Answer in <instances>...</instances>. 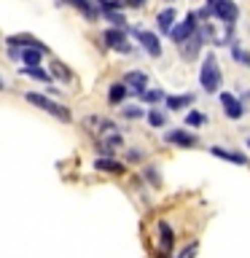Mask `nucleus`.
Here are the masks:
<instances>
[{
  "label": "nucleus",
  "mask_w": 250,
  "mask_h": 258,
  "mask_svg": "<svg viewBox=\"0 0 250 258\" xmlns=\"http://www.w3.org/2000/svg\"><path fill=\"white\" fill-rule=\"evenodd\" d=\"M164 105L169 110H185L189 105H194V94H169L164 97Z\"/></svg>",
  "instance_id": "16"
},
{
  "label": "nucleus",
  "mask_w": 250,
  "mask_h": 258,
  "mask_svg": "<svg viewBox=\"0 0 250 258\" xmlns=\"http://www.w3.org/2000/svg\"><path fill=\"white\" fill-rule=\"evenodd\" d=\"M202 46H205V32L197 30L189 40H183V43H180V56H183V59H189V62L197 59V54L202 51Z\"/></svg>",
  "instance_id": "9"
},
{
  "label": "nucleus",
  "mask_w": 250,
  "mask_h": 258,
  "mask_svg": "<svg viewBox=\"0 0 250 258\" xmlns=\"http://www.w3.org/2000/svg\"><path fill=\"white\" fill-rule=\"evenodd\" d=\"M135 38H137V43L145 48V54H151L153 59H159V56H161V40H159V35H153V32H148V30H135Z\"/></svg>",
  "instance_id": "7"
},
{
  "label": "nucleus",
  "mask_w": 250,
  "mask_h": 258,
  "mask_svg": "<svg viewBox=\"0 0 250 258\" xmlns=\"http://www.w3.org/2000/svg\"><path fill=\"white\" fill-rule=\"evenodd\" d=\"M124 6H132V8H140V6H145V0H124Z\"/></svg>",
  "instance_id": "31"
},
{
  "label": "nucleus",
  "mask_w": 250,
  "mask_h": 258,
  "mask_svg": "<svg viewBox=\"0 0 250 258\" xmlns=\"http://www.w3.org/2000/svg\"><path fill=\"white\" fill-rule=\"evenodd\" d=\"M46 51H40V48H22L19 54V62L27 64V68H35V64H40V59H43Z\"/></svg>",
  "instance_id": "20"
},
{
  "label": "nucleus",
  "mask_w": 250,
  "mask_h": 258,
  "mask_svg": "<svg viewBox=\"0 0 250 258\" xmlns=\"http://www.w3.org/2000/svg\"><path fill=\"white\" fill-rule=\"evenodd\" d=\"M121 113H124V118H132V121H137V118L145 116V110L140 108V105H129V108H121Z\"/></svg>",
  "instance_id": "27"
},
{
  "label": "nucleus",
  "mask_w": 250,
  "mask_h": 258,
  "mask_svg": "<svg viewBox=\"0 0 250 258\" xmlns=\"http://www.w3.org/2000/svg\"><path fill=\"white\" fill-rule=\"evenodd\" d=\"M215 3H218V0H205V6L210 8V11H213V6H215Z\"/></svg>",
  "instance_id": "32"
},
{
  "label": "nucleus",
  "mask_w": 250,
  "mask_h": 258,
  "mask_svg": "<svg viewBox=\"0 0 250 258\" xmlns=\"http://www.w3.org/2000/svg\"><path fill=\"white\" fill-rule=\"evenodd\" d=\"M172 242H175L172 229H169V223L161 221V223H159V245H161L159 258H169V253H172Z\"/></svg>",
  "instance_id": "14"
},
{
  "label": "nucleus",
  "mask_w": 250,
  "mask_h": 258,
  "mask_svg": "<svg viewBox=\"0 0 250 258\" xmlns=\"http://www.w3.org/2000/svg\"><path fill=\"white\" fill-rule=\"evenodd\" d=\"M145 118H148V124L156 126V129L167 126V116H164V110H159V108H151L148 113H145Z\"/></svg>",
  "instance_id": "22"
},
{
  "label": "nucleus",
  "mask_w": 250,
  "mask_h": 258,
  "mask_svg": "<svg viewBox=\"0 0 250 258\" xmlns=\"http://www.w3.org/2000/svg\"><path fill=\"white\" fill-rule=\"evenodd\" d=\"M102 40H105V46L113 48V51H118V54H129V51H132V43H129V38H127V30L108 27L102 32Z\"/></svg>",
  "instance_id": "3"
},
{
  "label": "nucleus",
  "mask_w": 250,
  "mask_h": 258,
  "mask_svg": "<svg viewBox=\"0 0 250 258\" xmlns=\"http://www.w3.org/2000/svg\"><path fill=\"white\" fill-rule=\"evenodd\" d=\"M221 105H223V113L229 118H242L245 116V105H242L231 92H221Z\"/></svg>",
  "instance_id": "10"
},
{
  "label": "nucleus",
  "mask_w": 250,
  "mask_h": 258,
  "mask_svg": "<svg viewBox=\"0 0 250 258\" xmlns=\"http://www.w3.org/2000/svg\"><path fill=\"white\" fill-rule=\"evenodd\" d=\"M3 89H6V84H3V81H0V92H3Z\"/></svg>",
  "instance_id": "33"
},
{
  "label": "nucleus",
  "mask_w": 250,
  "mask_h": 258,
  "mask_svg": "<svg viewBox=\"0 0 250 258\" xmlns=\"http://www.w3.org/2000/svg\"><path fill=\"white\" fill-rule=\"evenodd\" d=\"M124 84L129 92H135V94H143L145 89H148V76H145L143 70H129L127 76H124Z\"/></svg>",
  "instance_id": "12"
},
{
  "label": "nucleus",
  "mask_w": 250,
  "mask_h": 258,
  "mask_svg": "<svg viewBox=\"0 0 250 258\" xmlns=\"http://www.w3.org/2000/svg\"><path fill=\"white\" fill-rule=\"evenodd\" d=\"M207 151L213 153L215 159L231 161V164H239V167H245V164H250V159L245 156V153H237V151H226V148H221V145H210Z\"/></svg>",
  "instance_id": "11"
},
{
  "label": "nucleus",
  "mask_w": 250,
  "mask_h": 258,
  "mask_svg": "<svg viewBox=\"0 0 250 258\" xmlns=\"http://www.w3.org/2000/svg\"><path fill=\"white\" fill-rule=\"evenodd\" d=\"M19 73L22 76H30V78H35V81H40V84H51V73L48 70H43L40 68V64H35V68H27V64H24V68H19Z\"/></svg>",
  "instance_id": "19"
},
{
  "label": "nucleus",
  "mask_w": 250,
  "mask_h": 258,
  "mask_svg": "<svg viewBox=\"0 0 250 258\" xmlns=\"http://www.w3.org/2000/svg\"><path fill=\"white\" fill-rule=\"evenodd\" d=\"M156 27H159V32L169 35V30L175 27V8H164V11H159V16H156Z\"/></svg>",
  "instance_id": "17"
},
{
  "label": "nucleus",
  "mask_w": 250,
  "mask_h": 258,
  "mask_svg": "<svg viewBox=\"0 0 250 258\" xmlns=\"http://www.w3.org/2000/svg\"><path fill=\"white\" fill-rule=\"evenodd\" d=\"M68 6L78 8V11L84 14L86 22H97V19H100V11H97V3H94V0H68Z\"/></svg>",
  "instance_id": "15"
},
{
  "label": "nucleus",
  "mask_w": 250,
  "mask_h": 258,
  "mask_svg": "<svg viewBox=\"0 0 250 258\" xmlns=\"http://www.w3.org/2000/svg\"><path fill=\"white\" fill-rule=\"evenodd\" d=\"M202 124H207L205 113H199V110H189V113H185V126H202Z\"/></svg>",
  "instance_id": "26"
},
{
  "label": "nucleus",
  "mask_w": 250,
  "mask_h": 258,
  "mask_svg": "<svg viewBox=\"0 0 250 258\" xmlns=\"http://www.w3.org/2000/svg\"><path fill=\"white\" fill-rule=\"evenodd\" d=\"M6 46L8 48H40V51H46L48 54V46L46 43H40V40L35 35H30V32H19V35H8L6 38Z\"/></svg>",
  "instance_id": "5"
},
{
  "label": "nucleus",
  "mask_w": 250,
  "mask_h": 258,
  "mask_svg": "<svg viewBox=\"0 0 250 258\" xmlns=\"http://www.w3.org/2000/svg\"><path fill=\"white\" fill-rule=\"evenodd\" d=\"M94 169L108 172V175H124L127 172V164H121V161L113 159V156H102V159H94Z\"/></svg>",
  "instance_id": "13"
},
{
  "label": "nucleus",
  "mask_w": 250,
  "mask_h": 258,
  "mask_svg": "<svg viewBox=\"0 0 250 258\" xmlns=\"http://www.w3.org/2000/svg\"><path fill=\"white\" fill-rule=\"evenodd\" d=\"M164 140L169 145H177V148H197L199 145V137L194 132H189V129H169L164 135Z\"/></svg>",
  "instance_id": "6"
},
{
  "label": "nucleus",
  "mask_w": 250,
  "mask_h": 258,
  "mask_svg": "<svg viewBox=\"0 0 250 258\" xmlns=\"http://www.w3.org/2000/svg\"><path fill=\"white\" fill-rule=\"evenodd\" d=\"M24 100H27L30 105H35V108H40V110H46L48 116H54L56 121H62V124H70V121H73L70 108H65L62 102H56V100H51V97H46V94L27 92V94H24Z\"/></svg>",
  "instance_id": "1"
},
{
  "label": "nucleus",
  "mask_w": 250,
  "mask_h": 258,
  "mask_svg": "<svg viewBox=\"0 0 250 258\" xmlns=\"http://www.w3.org/2000/svg\"><path fill=\"white\" fill-rule=\"evenodd\" d=\"M51 78H56V81H62V84H70L73 81V73L65 68V64L59 62V59H54L51 62Z\"/></svg>",
  "instance_id": "21"
},
{
  "label": "nucleus",
  "mask_w": 250,
  "mask_h": 258,
  "mask_svg": "<svg viewBox=\"0 0 250 258\" xmlns=\"http://www.w3.org/2000/svg\"><path fill=\"white\" fill-rule=\"evenodd\" d=\"M199 84L205 89L207 94H215L221 92V84H223V76H221V68H218V59L215 54L210 51L205 56V62H202V70H199Z\"/></svg>",
  "instance_id": "2"
},
{
  "label": "nucleus",
  "mask_w": 250,
  "mask_h": 258,
  "mask_svg": "<svg viewBox=\"0 0 250 258\" xmlns=\"http://www.w3.org/2000/svg\"><path fill=\"white\" fill-rule=\"evenodd\" d=\"M143 172H145V180H148V183L153 185V188H159V185H161V177H159V169H156V167H145V169H143Z\"/></svg>",
  "instance_id": "28"
},
{
  "label": "nucleus",
  "mask_w": 250,
  "mask_h": 258,
  "mask_svg": "<svg viewBox=\"0 0 250 258\" xmlns=\"http://www.w3.org/2000/svg\"><path fill=\"white\" fill-rule=\"evenodd\" d=\"M127 159H129V161H143L140 148H129V151H127Z\"/></svg>",
  "instance_id": "30"
},
{
  "label": "nucleus",
  "mask_w": 250,
  "mask_h": 258,
  "mask_svg": "<svg viewBox=\"0 0 250 258\" xmlns=\"http://www.w3.org/2000/svg\"><path fill=\"white\" fill-rule=\"evenodd\" d=\"M197 253H199V245H197V242H191V245H185L180 250V255H177V258H197Z\"/></svg>",
  "instance_id": "29"
},
{
  "label": "nucleus",
  "mask_w": 250,
  "mask_h": 258,
  "mask_svg": "<svg viewBox=\"0 0 250 258\" xmlns=\"http://www.w3.org/2000/svg\"><path fill=\"white\" fill-rule=\"evenodd\" d=\"M213 16H218L223 24H234L239 19V8L234 0H218V3L213 6Z\"/></svg>",
  "instance_id": "8"
},
{
  "label": "nucleus",
  "mask_w": 250,
  "mask_h": 258,
  "mask_svg": "<svg viewBox=\"0 0 250 258\" xmlns=\"http://www.w3.org/2000/svg\"><path fill=\"white\" fill-rule=\"evenodd\" d=\"M167 3H172V0H167Z\"/></svg>",
  "instance_id": "35"
},
{
  "label": "nucleus",
  "mask_w": 250,
  "mask_h": 258,
  "mask_svg": "<svg viewBox=\"0 0 250 258\" xmlns=\"http://www.w3.org/2000/svg\"><path fill=\"white\" fill-rule=\"evenodd\" d=\"M127 94H129V89H127L124 81L110 84V89H108V102H110V105H121V102L127 100Z\"/></svg>",
  "instance_id": "18"
},
{
  "label": "nucleus",
  "mask_w": 250,
  "mask_h": 258,
  "mask_svg": "<svg viewBox=\"0 0 250 258\" xmlns=\"http://www.w3.org/2000/svg\"><path fill=\"white\" fill-rule=\"evenodd\" d=\"M197 30H199V19H197V14H189L183 22H177L175 27L169 30V38H172V43L180 46L183 40H189V38H191Z\"/></svg>",
  "instance_id": "4"
},
{
  "label": "nucleus",
  "mask_w": 250,
  "mask_h": 258,
  "mask_svg": "<svg viewBox=\"0 0 250 258\" xmlns=\"http://www.w3.org/2000/svg\"><path fill=\"white\" fill-rule=\"evenodd\" d=\"M102 16L110 22V27H118V30H127V19L121 11H102Z\"/></svg>",
  "instance_id": "23"
},
{
  "label": "nucleus",
  "mask_w": 250,
  "mask_h": 258,
  "mask_svg": "<svg viewBox=\"0 0 250 258\" xmlns=\"http://www.w3.org/2000/svg\"><path fill=\"white\" fill-rule=\"evenodd\" d=\"M231 56L237 59L239 64H245V68H250V51H245V48H239V43H234L231 40Z\"/></svg>",
  "instance_id": "24"
},
{
  "label": "nucleus",
  "mask_w": 250,
  "mask_h": 258,
  "mask_svg": "<svg viewBox=\"0 0 250 258\" xmlns=\"http://www.w3.org/2000/svg\"><path fill=\"white\" fill-rule=\"evenodd\" d=\"M143 97V102H148V105H156V102H161V100H164V92H161V89H145V92L140 94Z\"/></svg>",
  "instance_id": "25"
},
{
  "label": "nucleus",
  "mask_w": 250,
  "mask_h": 258,
  "mask_svg": "<svg viewBox=\"0 0 250 258\" xmlns=\"http://www.w3.org/2000/svg\"><path fill=\"white\" fill-rule=\"evenodd\" d=\"M247 148H250V137H247Z\"/></svg>",
  "instance_id": "34"
}]
</instances>
